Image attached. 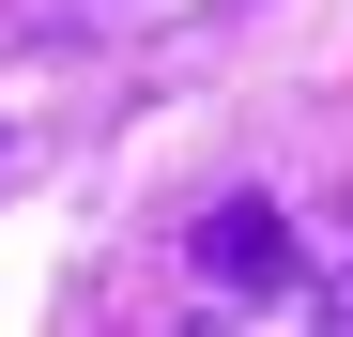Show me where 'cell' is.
Returning <instances> with one entry per match:
<instances>
[{
  "label": "cell",
  "instance_id": "1",
  "mask_svg": "<svg viewBox=\"0 0 353 337\" xmlns=\"http://www.w3.org/2000/svg\"><path fill=\"white\" fill-rule=\"evenodd\" d=\"M185 246H200V276H230V292H292V230H276V199H215Z\"/></svg>",
  "mask_w": 353,
  "mask_h": 337
}]
</instances>
